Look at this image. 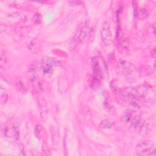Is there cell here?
<instances>
[{
  "mask_svg": "<svg viewBox=\"0 0 156 156\" xmlns=\"http://www.w3.org/2000/svg\"><path fill=\"white\" fill-rule=\"evenodd\" d=\"M135 152L138 155H155L154 143L150 140L141 141L136 146Z\"/></svg>",
  "mask_w": 156,
  "mask_h": 156,
  "instance_id": "1",
  "label": "cell"
},
{
  "mask_svg": "<svg viewBox=\"0 0 156 156\" xmlns=\"http://www.w3.org/2000/svg\"><path fill=\"white\" fill-rule=\"evenodd\" d=\"M117 65L121 72L125 76L135 75L138 72L135 66L127 61H121L118 62Z\"/></svg>",
  "mask_w": 156,
  "mask_h": 156,
  "instance_id": "2",
  "label": "cell"
},
{
  "mask_svg": "<svg viewBox=\"0 0 156 156\" xmlns=\"http://www.w3.org/2000/svg\"><path fill=\"white\" fill-rule=\"evenodd\" d=\"M101 34L103 41L106 45H110L112 41V35L110 31V24L108 22H104L103 23Z\"/></svg>",
  "mask_w": 156,
  "mask_h": 156,
  "instance_id": "3",
  "label": "cell"
},
{
  "mask_svg": "<svg viewBox=\"0 0 156 156\" xmlns=\"http://www.w3.org/2000/svg\"><path fill=\"white\" fill-rule=\"evenodd\" d=\"M4 134L10 141H16L19 137V133L16 127L13 125H9L4 128Z\"/></svg>",
  "mask_w": 156,
  "mask_h": 156,
  "instance_id": "4",
  "label": "cell"
},
{
  "mask_svg": "<svg viewBox=\"0 0 156 156\" xmlns=\"http://www.w3.org/2000/svg\"><path fill=\"white\" fill-rule=\"evenodd\" d=\"M92 70L93 72V81L100 82L102 79V72L101 69V67L99 64L97 58H94L92 59Z\"/></svg>",
  "mask_w": 156,
  "mask_h": 156,
  "instance_id": "5",
  "label": "cell"
},
{
  "mask_svg": "<svg viewBox=\"0 0 156 156\" xmlns=\"http://www.w3.org/2000/svg\"><path fill=\"white\" fill-rule=\"evenodd\" d=\"M59 64V62L54 58H48L47 59H45L44 61L43 64H42V68H43L44 73L45 75L49 74L51 72V68L54 66L58 65Z\"/></svg>",
  "mask_w": 156,
  "mask_h": 156,
  "instance_id": "6",
  "label": "cell"
},
{
  "mask_svg": "<svg viewBox=\"0 0 156 156\" xmlns=\"http://www.w3.org/2000/svg\"><path fill=\"white\" fill-rule=\"evenodd\" d=\"M119 45L121 48L125 50H128L129 48V42L128 38L124 34L121 35L119 39Z\"/></svg>",
  "mask_w": 156,
  "mask_h": 156,
  "instance_id": "7",
  "label": "cell"
},
{
  "mask_svg": "<svg viewBox=\"0 0 156 156\" xmlns=\"http://www.w3.org/2000/svg\"><path fill=\"white\" fill-rule=\"evenodd\" d=\"M143 121L140 118H136L134 119L132 121L131 127L134 128L135 130H137L143 126Z\"/></svg>",
  "mask_w": 156,
  "mask_h": 156,
  "instance_id": "8",
  "label": "cell"
},
{
  "mask_svg": "<svg viewBox=\"0 0 156 156\" xmlns=\"http://www.w3.org/2000/svg\"><path fill=\"white\" fill-rule=\"evenodd\" d=\"M114 124V122L110 119H105L100 123V127L103 129H109Z\"/></svg>",
  "mask_w": 156,
  "mask_h": 156,
  "instance_id": "9",
  "label": "cell"
},
{
  "mask_svg": "<svg viewBox=\"0 0 156 156\" xmlns=\"http://www.w3.org/2000/svg\"><path fill=\"white\" fill-rule=\"evenodd\" d=\"M86 30V27H85V26H84L83 27H82V29H81L79 32H78V33L76 34V37H75V38H76V39H75V41H81V40H82L84 38V37L85 36H86V30Z\"/></svg>",
  "mask_w": 156,
  "mask_h": 156,
  "instance_id": "10",
  "label": "cell"
},
{
  "mask_svg": "<svg viewBox=\"0 0 156 156\" xmlns=\"http://www.w3.org/2000/svg\"><path fill=\"white\" fill-rule=\"evenodd\" d=\"M132 113L131 112H125L121 117V120L124 123H128L132 120Z\"/></svg>",
  "mask_w": 156,
  "mask_h": 156,
  "instance_id": "11",
  "label": "cell"
},
{
  "mask_svg": "<svg viewBox=\"0 0 156 156\" xmlns=\"http://www.w3.org/2000/svg\"><path fill=\"white\" fill-rule=\"evenodd\" d=\"M137 15L140 19H144L148 17V12L145 9H141L139 10H137Z\"/></svg>",
  "mask_w": 156,
  "mask_h": 156,
  "instance_id": "12",
  "label": "cell"
},
{
  "mask_svg": "<svg viewBox=\"0 0 156 156\" xmlns=\"http://www.w3.org/2000/svg\"><path fill=\"white\" fill-rule=\"evenodd\" d=\"M17 87H18V90L22 92H26L27 89V86H26V84L22 82H20L18 84Z\"/></svg>",
  "mask_w": 156,
  "mask_h": 156,
  "instance_id": "13",
  "label": "cell"
},
{
  "mask_svg": "<svg viewBox=\"0 0 156 156\" xmlns=\"http://www.w3.org/2000/svg\"><path fill=\"white\" fill-rule=\"evenodd\" d=\"M40 108L41 110V113H47V103L45 102V101H40Z\"/></svg>",
  "mask_w": 156,
  "mask_h": 156,
  "instance_id": "14",
  "label": "cell"
},
{
  "mask_svg": "<svg viewBox=\"0 0 156 156\" xmlns=\"http://www.w3.org/2000/svg\"><path fill=\"white\" fill-rule=\"evenodd\" d=\"M42 129V127L40 125H37L35 127V134L37 136V137L40 138V134H41V131Z\"/></svg>",
  "mask_w": 156,
  "mask_h": 156,
  "instance_id": "15",
  "label": "cell"
}]
</instances>
